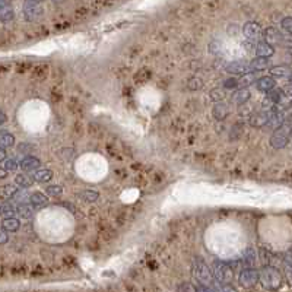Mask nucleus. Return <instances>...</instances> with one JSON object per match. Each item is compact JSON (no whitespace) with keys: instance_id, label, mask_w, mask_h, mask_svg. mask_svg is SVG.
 <instances>
[{"instance_id":"1","label":"nucleus","mask_w":292,"mask_h":292,"mask_svg":"<svg viewBox=\"0 0 292 292\" xmlns=\"http://www.w3.org/2000/svg\"><path fill=\"white\" fill-rule=\"evenodd\" d=\"M193 276L196 278V281L202 285H208V287H215V278L212 270L209 269V266L206 265V262L202 257H195L193 265Z\"/></svg>"},{"instance_id":"2","label":"nucleus","mask_w":292,"mask_h":292,"mask_svg":"<svg viewBox=\"0 0 292 292\" xmlns=\"http://www.w3.org/2000/svg\"><path fill=\"white\" fill-rule=\"evenodd\" d=\"M282 273L272 265H265L260 270V282L266 290H278L282 285Z\"/></svg>"},{"instance_id":"3","label":"nucleus","mask_w":292,"mask_h":292,"mask_svg":"<svg viewBox=\"0 0 292 292\" xmlns=\"http://www.w3.org/2000/svg\"><path fill=\"white\" fill-rule=\"evenodd\" d=\"M292 138V122L285 120V123L278 127L276 130H273L272 136H270V146L276 150L284 149L285 146L290 144Z\"/></svg>"},{"instance_id":"4","label":"nucleus","mask_w":292,"mask_h":292,"mask_svg":"<svg viewBox=\"0 0 292 292\" xmlns=\"http://www.w3.org/2000/svg\"><path fill=\"white\" fill-rule=\"evenodd\" d=\"M212 273L215 281L219 284H231L234 279V270L229 263L222 262V260H215L212 266Z\"/></svg>"},{"instance_id":"5","label":"nucleus","mask_w":292,"mask_h":292,"mask_svg":"<svg viewBox=\"0 0 292 292\" xmlns=\"http://www.w3.org/2000/svg\"><path fill=\"white\" fill-rule=\"evenodd\" d=\"M260 281V272L254 268H245L238 275V284L243 288H253Z\"/></svg>"},{"instance_id":"6","label":"nucleus","mask_w":292,"mask_h":292,"mask_svg":"<svg viewBox=\"0 0 292 292\" xmlns=\"http://www.w3.org/2000/svg\"><path fill=\"white\" fill-rule=\"evenodd\" d=\"M43 13H44V9L38 1H26L22 7V15L28 22H34L40 19Z\"/></svg>"},{"instance_id":"7","label":"nucleus","mask_w":292,"mask_h":292,"mask_svg":"<svg viewBox=\"0 0 292 292\" xmlns=\"http://www.w3.org/2000/svg\"><path fill=\"white\" fill-rule=\"evenodd\" d=\"M284 99V91L282 89H273L270 92L266 94L263 102H262V108L263 111H270L275 107H278Z\"/></svg>"},{"instance_id":"8","label":"nucleus","mask_w":292,"mask_h":292,"mask_svg":"<svg viewBox=\"0 0 292 292\" xmlns=\"http://www.w3.org/2000/svg\"><path fill=\"white\" fill-rule=\"evenodd\" d=\"M243 35L247 40L254 41V40H257V38H260L263 35V29H262L260 24H257L256 21H248L243 26Z\"/></svg>"},{"instance_id":"9","label":"nucleus","mask_w":292,"mask_h":292,"mask_svg":"<svg viewBox=\"0 0 292 292\" xmlns=\"http://www.w3.org/2000/svg\"><path fill=\"white\" fill-rule=\"evenodd\" d=\"M270 111H259V113H254V114H251L250 116V119H248V123H250V126H253V127H266L268 126V123H269V120H270Z\"/></svg>"},{"instance_id":"10","label":"nucleus","mask_w":292,"mask_h":292,"mask_svg":"<svg viewBox=\"0 0 292 292\" xmlns=\"http://www.w3.org/2000/svg\"><path fill=\"white\" fill-rule=\"evenodd\" d=\"M226 72L231 74H238V76H244L247 73L251 72L250 69V62L245 60H238V62H232L226 66Z\"/></svg>"},{"instance_id":"11","label":"nucleus","mask_w":292,"mask_h":292,"mask_svg":"<svg viewBox=\"0 0 292 292\" xmlns=\"http://www.w3.org/2000/svg\"><path fill=\"white\" fill-rule=\"evenodd\" d=\"M41 167V161L35 156H25L21 164H19V168L24 171V172H31V171H37L38 168Z\"/></svg>"},{"instance_id":"12","label":"nucleus","mask_w":292,"mask_h":292,"mask_svg":"<svg viewBox=\"0 0 292 292\" xmlns=\"http://www.w3.org/2000/svg\"><path fill=\"white\" fill-rule=\"evenodd\" d=\"M256 86L259 91L268 94V92L276 89V80L272 76H263V77H259V80L256 82Z\"/></svg>"},{"instance_id":"13","label":"nucleus","mask_w":292,"mask_h":292,"mask_svg":"<svg viewBox=\"0 0 292 292\" xmlns=\"http://www.w3.org/2000/svg\"><path fill=\"white\" fill-rule=\"evenodd\" d=\"M250 98H251V92L248 88H240L231 97L232 104H235V105H244L245 102H248Z\"/></svg>"},{"instance_id":"14","label":"nucleus","mask_w":292,"mask_h":292,"mask_svg":"<svg viewBox=\"0 0 292 292\" xmlns=\"http://www.w3.org/2000/svg\"><path fill=\"white\" fill-rule=\"evenodd\" d=\"M263 38H265L263 41H266L268 44L275 46V44H281L282 34H281L276 28L269 26V28H266V29L263 31Z\"/></svg>"},{"instance_id":"15","label":"nucleus","mask_w":292,"mask_h":292,"mask_svg":"<svg viewBox=\"0 0 292 292\" xmlns=\"http://www.w3.org/2000/svg\"><path fill=\"white\" fill-rule=\"evenodd\" d=\"M275 54V47L268 44L266 41H260L257 46H256V57H265V59H269Z\"/></svg>"},{"instance_id":"16","label":"nucleus","mask_w":292,"mask_h":292,"mask_svg":"<svg viewBox=\"0 0 292 292\" xmlns=\"http://www.w3.org/2000/svg\"><path fill=\"white\" fill-rule=\"evenodd\" d=\"M229 113H231V108H229V105L226 102H218V104H215V107L212 110V116L217 120H225L229 116Z\"/></svg>"},{"instance_id":"17","label":"nucleus","mask_w":292,"mask_h":292,"mask_svg":"<svg viewBox=\"0 0 292 292\" xmlns=\"http://www.w3.org/2000/svg\"><path fill=\"white\" fill-rule=\"evenodd\" d=\"M15 16V12L12 6L7 3V0H0V21L1 22H9Z\"/></svg>"},{"instance_id":"18","label":"nucleus","mask_w":292,"mask_h":292,"mask_svg":"<svg viewBox=\"0 0 292 292\" xmlns=\"http://www.w3.org/2000/svg\"><path fill=\"white\" fill-rule=\"evenodd\" d=\"M29 203L35 208V209H40V208H44L47 203H49V197L44 195V193H40V192H35L29 196Z\"/></svg>"},{"instance_id":"19","label":"nucleus","mask_w":292,"mask_h":292,"mask_svg":"<svg viewBox=\"0 0 292 292\" xmlns=\"http://www.w3.org/2000/svg\"><path fill=\"white\" fill-rule=\"evenodd\" d=\"M269 73L272 77H291L292 69L287 65H279V66H273L269 69Z\"/></svg>"},{"instance_id":"20","label":"nucleus","mask_w":292,"mask_h":292,"mask_svg":"<svg viewBox=\"0 0 292 292\" xmlns=\"http://www.w3.org/2000/svg\"><path fill=\"white\" fill-rule=\"evenodd\" d=\"M270 65V60L269 59H265V57H254L251 62H250V69L251 72H262L265 69H268Z\"/></svg>"},{"instance_id":"21","label":"nucleus","mask_w":292,"mask_h":292,"mask_svg":"<svg viewBox=\"0 0 292 292\" xmlns=\"http://www.w3.org/2000/svg\"><path fill=\"white\" fill-rule=\"evenodd\" d=\"M18 186L16 184H4L3 187H0V197L3 200H10L16 196L18 193Z\"/></svg>"},{"instance_id":"22","label":"nucleus","mask_w":292,"mask_h":292,"mask_svg":"<svg viewBox=\"0 0 292 292\" xmlns=\"http://www.w3.org/2000/svg\"><path fill=\"white\" fill-rule=\"evenodd\" d=\"M32 178L37 181V183H49L53 180V171L51 170H37L32 175Z\"/></svg>"},{"instance_id":"23","label":"nucleus","mask_w":292,"mask_h":292,"mask_svg":"<svg viewBox=\"0 0 292 292\" xmlns=\"http://www.w3.org/2000/svg\"><path fill=\"white\" fill-rule=\"evenodd\" d=\"M34 211H35V208H34L31 203H21V205H18V206H16V214H18L21 218H25V219L32 218Z\"/></svg>"},{"instance_id":"24","label":"nucleus","mask_w":292,"mask_h":292,"mask_svg":"<svg viewBox=\"0 0 292 292\" xmlns=\"http://www.w3.org/2000/svg\"><path fill=\"white\" fill-rule=\"evenodd\" d=\"M259 80V76H257V72H250L244 76H241L238 79V88H248L250 85L256 83Z\"/></svg>"},{"instance_id":"25","label":"nucleus","mask_w":292,"mask_h":292,"mask_svg":"<svg viewBox=\"0 0 292 292\" xmlns=\"http://www.w3.org/2000/svg\"><path fill=\"white\" fill-rule=\"evenodd\" d=\"M34 183H35V180L32 177H29L28 174H18L15 177V184L21 189H29Z\"/></svg>"},{"instance_id":"26","label":"nucleus","mask_w":292,"mask_h":292,"mask_svg":"<svg viewBox=\"0 0 292 292\" xmlns=\"http://www.w3.org/2000/svg\"><path fill=\"white\" fill-rule=\"evenodd\" d=\"M1 225H3L1 228H4L7 232H16V231L21 228V222H19V219H16L15 217H13V218L3 219V223H1Z\"/></svg>"},{"instance_id":"27","label":"nucleus","mask_w":292,"mask_h":292,"mask_svg":"<svg viewBox=\"0 0 292 292\" xmlns=\"http://www.w3.org/2000/svg\"><path fill=\"white\" fill-rule=\"evenodd\" d=\"M225 97H226V89H225V88H214V89L209 92V98H211V101H214L215 104L223 102Z\"/></svg>"},{"instance_id":"28","label":"nucleus","mask_w":292,"mask_h":292,"mask_svg":"<svg viewBox=\"0 0 292 292\" xmlns=\"http://www.w3.org/2000/svg\"><path fill=\"white\" fill-rule=\"evenodd\" d=\"M15 145V138H13V135H10V133H7V132H3V133H0V147L1 149H9V147H12V146Z\"/></svg>"},{"instance_id":"29","label":"nucleus","mask_w":292,"mask_h":292,"mask_svg":"<svg viewBox=\"0 0 292 292\" xmlns=\"http://www.w3.org/2000/svg\"><path fill=\"white\" fill-rule=\"evenodd\" d=\"M16 214V206H13L12 203H3L0 206V215L3 217V219L13 218Z\"/></svg>"},{"instance_id":"30","label":"nucleus","mask_w":292,"mask_h":292,"mask_svg":"<svg viewBox=\"0 0 292 292\" xmlns=\"http://www.w3.org/2000/svg\"><path fill=\"white\" fill-rule=\"evenodd\" d=\"M79 197H80L82 200L88 202V203H94V202H97V200H98L99 193H98V192H95V190H83V192L79 195Z\"/></svg>"},{"instance_id":"31","label":"nucleus","mask_w":292,"mask_h":292,"mask_svg":"<svg viewBox=\"0 0 292 292\" xmlns=\"http://www.w3.org/2000/svg\"><path fill=\"white\" fill-rule=\"evenodd\" d=\"M46 195L50 197H60L63 195V187L57 184H50L46 187Z\"/></svg>"},{"instance_id":"32","label":"nucleus","mask_w":292,"mask_h":292,"mask_svg":"<svg viewBox=\"0 0 292 292\" xmlns=\"http://www.w3.org/2000/svg\"><path fill=\"white\" fill-rule=\"evenodd\" d=\"M244 262L247 265V268H254V262H256V253L253 248H248L244 257Z\"/></svg>"},{"instance_id":"33","label":"nucleus","mask_w":292,"mask_h":292,"mask_svg":"<svg viewBox=\"0 0 292 292\" xmlns=\"http://www.w3.org/2000/svg\"><path fill=\"white\" fill-rule=\"evenodd\" d=\"M3 168L7 171V172H15L18 168H19V164L16 159H6L4 164H3Z\"/></svg>"},{"instance_id":"34","label":"nucleus","mask_w":292,"mask_h":292,"mask_svg":"<svg viewBox=\"0 0 292 292\" xmlns=\"http://www.w3.org/2000/svg\"><path fill=\"white\" fill-rule=\"evenodd\" d=\"M187 88H189V89H192V91H197V89L203 88V80H202V79H199V77H192V79L189 80Z\"/></svg>"},{"instance_id":"35","label":"nucleus","mask_w":292,"mask_h":292,"mask_svg":"<svg viewBox=\"0 0 292 292\" xmlns=\"http://www.w3.org/2000/svg\"><path fill=\"white\" fill-rule=\"evenodd\" d=\"M215 288H217V292H238L235 287H232L231 284H219V282H215Z\"/></svg>"},{"instance_id":"36","label":"nucleus","mask_w":292,"mask_h":292,"mask_svg":"<svg viewBox=\"0 0 292 292\" xmlns=\"http://www.w3.org/2000/svg\"><path fill=\"white\" fill-rule=\"evenodd\" d=\"M281 26L282 29L287 32V34H292V18L291 16H287L281 21Z\"/></svg>"},{"instance_id":"37","label":"nucleus","mask_w":292,"mask_h":292,"mask_svg":"<svg viewBox=\"0 0 292 292\" xmlns=\"http://www.w3.org/2000/svg\"><path fill=\"white\" fill-rule=\"evenodd\" d=\"M223 88L225 89H232V88H238V79L237 77H229L223 80Z\"/></svg>"},{"instance_id":"38","label":"nucleus","mask_w":292,"mask_h":292,"mask_svg":"<svg viewBox=\"0 0 292 292\" xmlns=\"http://www.w3.org/2000/svg\"><path fill=\"white\" fill-rule=\"evenodd\" d=\"M281 44H282L284 47L292 49V34H282V38H281Z\"/></svg>"},{"instance_id":"39","label":"nucleus","mask_w":292,"mask_h":292,"mask_svg":"<svg viewBox=\"0 0 292 292\" xmlns=\"http://www.w3.org/2000/svg\"><path fill=\"white\" fill-rule=\"evenodd\" d=\"M177 292H196V288H195L192 284H189V282H183V284L178 287Z\"/></svg>"},{"instance_id":"40","label":"nucleus","mask_w":292,"mask_h":292,"mask_svg":"<svg viewBox=\"0 0 292 292\" xmlns=\"http://www.w3.org/2000/svg\"><path fill=\"white\" fill-rule=\"evenodd\" d=\"M285 268H287V273L290 275L292 278V253H288L287 256H285Z\"/></svg>"},{"instance_id":"41","label":"nucleus","mask_w":292,"mask_h":292,"mask_svg":"<svg viewBox=\"0 0 292 292\" xmlns=\"http://www.w3.org/2000/svg\"><path fill=\"white\" fill-rule=\"evenodd\" d=\"M9 241V235H7V231L4 228H0V245L6 244Z\"/></svg>"},{"instance_id":"42","label":"nucleus","mask_w":292,"mask_h":292,"mask_svg":"<svg viewBox=\"0 0 292 292\" xmlns=\"http://www.w3.org/2000/svg\"><path fill=\"white\" fill-rule=\"evenodd\" d=\"M196 292H217L214 290V287H208V285H202V284H199L197 287H196Z\"/></svg>"},{"instance_id":"43","label":"nucleus","mask_w":292,"mask_h":292,"mask_svg":"<svg viewBox=\"0 0 292 292\" xmlns=\"http://www.w3.org/2000/svg\"><path fill=\"white\" fill-rule=\"evenodd\" d=\"M284 95H287V97H290V98H292V82L291 83H288L284 89Z\"/></svg>"},{"instance_id":"44","label":"nucleus","mask_w":292,"mask_h":292,"mask_svg":"<svg viewBox=\"0 0 292 292\" xmlns=\"http://www.w3.org/2000/svg\"><path fill=\"white\" fill-rule=\"evenodd\" d=\"M6 120H7V117H6V114L0 110V126H3L4 123H6Z\"/></svg>"},{"instance_id":"45","label":"nucleus","mask_w":292,"mask_h":292,"mask_svg":"<svg viewBox=\"0 0 292 292\" xmlns=\"http://www.w3.org/2000/svg\"><path fill=\"white\" fill-rule=\"evenodd\" d=\"M7 174H9V172H7L3 167H0V180L6 178V177H7Z\"/></svg>"},{"instance_id":"46","label":"nucleus","mask_w":292,"mask_h":292,"mask_svg":"<svg viewBox=\"0 0 292 292\" xmlns=\"http://www.w3.org/2000/svg\"><path fill=\"white\" fill-rule=\"evenodd\" d=\"M3 161H6V150L0 147V162H3Z\"/></svg>"},{"instance_id":"47","label":"nucleus","mask_w":292,"mask_h":292,"mask_svg":"<svg viewBox=\"0 0 292 292\" xmlns=\"http://www.w3.org/2000/svg\"><path fill=\"white\" fill-rule=\"evenodd\" d=\"M287 120H290V122H292V113H291V114H290V116H288V117H287Z\"/></svg>"},{"instance_id":"48","label":"nucleus","mask_w":292,"mask_h":292,"mask_svg":"<svg viewBox=\"0 0 292 292\" xmlns=\"http://www.w3.org/2000/svg\"><path fill=\"white\" fill-rule=\"evenodd\" d=\"M54 3H62V1H65V0H53Z\"/></svg>"},{"instance_id":"49","label":"nucleus","mask_w":292,"mask_h":292,"mask_svg":"<svg viewBox=\"0 0 292 292\" xmlns=\"http://www.w3.org/2000/svg\"><path fill=\"white\" fill-rule=\"evenodd\" d=\"M26 1H40V0H26Z\"/></svg>"},{"instance_id":"50","label":"nucleus","mask_w":292,"mask_h":292,"mask_svg":"<svg viewBox=\"0 0 292 292\" xmlns=\"http://www.w3.org/2000/svg\"><path fill=\"white\" fill-rule=\"evenodd\" d=\"M290 80H291V82H292V74H291V77H290Z\"/></svg>"}]
</instances>
